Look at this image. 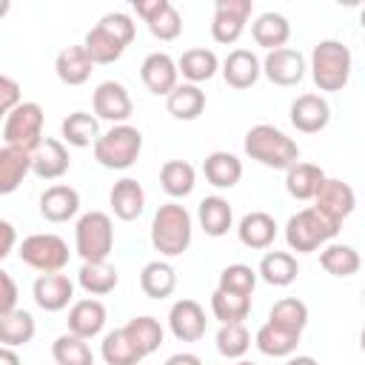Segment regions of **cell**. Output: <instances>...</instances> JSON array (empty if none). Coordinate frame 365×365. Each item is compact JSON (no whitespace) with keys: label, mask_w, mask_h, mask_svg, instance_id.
I'll use <instances>...</instances> for the list:
<instances>
[{"label":"cell","mask_w":365,"mask_h":365,"mask_svg":"<svg viewBox=\"0 0 365 365\" xmlns=\"http://www.w3.org/2000/svg\"><path fill=\"white\" fill-rule=\"evenodd\" d=\"M245 154L251 160H257L259 165L279 168V171L291 168L299 160L297 143L285 131H279V128H274L268 123H259V125L248 128V134H245Z\"/></svg>","instance_id":"cell-1"},{"label":"cell","mask_w":365,"mask_h":365,"mask_svg":"<svg viewBox=\"0 0 365 365\" xmlns=\"http://www.w3.org/2000/svg\"><path fill=\"white\" fill-rule=\"evenodd\" d=\"M354 57L342 40H319L311 51V77L319 91H342L351 80Z\"/></svg>","instance_id":"cell-2"},{"label":"cell","mask_w":365,"mask_h":365,"mask_svg":"<svg viewBox=\"0 0 365 365\" xmlns=\"http://www.w3.org/2000/svg\"><path fill=\"white\" fill-rule=\"evenodd\" d=\"M151 245L163 257H180L191 245V214L180 202H165L151 220Z\"/></svg>","instance_id":"cell-3"},{"label":"cell","mask_w":365,"mask_h":365,"mask_svg":"<svg viewBox=\"0 0 365 365\" xmlns=\"http://www.w3.org/2000/svg\"><path fill=\"white\" fill-rule=\"evenodd\" d=\"M91 148H94V160L103 168L125 171L137 163V157L143 151V134H140V128H134L128 123L111 125L106 134L97 137V143Z\"/></svg>","instance_id":"cell-4"},{"label":"cell","mask_w":365,"mask_h":365,"mask_svg":"<svg viewBox=\"0 0 365 365\" xmlns=\"http://www.w3.org/2000/svg\"><path fill=\"white\" fill-rule=\"evenodd\" d=\"M342 225L331 222L325 214H319L314 205L311 208H302L297 211L288 222H285V242L291 251L297 254H311L317 251L319 245L331 242L336 234H339Z\"/></svg>","instance_id":"cell-5"},{"label":"cell","mask_w":365,"mask_h":365,"mask_svg":"<svg viewBox=\"0 0 365 365\" xmlns=\"http://www.w3.org/2000/svg\"><path fill=\"white\" fill-rule=\"evenodd\" d=\"M114 248V222L106 211H88L77 220L74 251L83 262H106Z\"/></svg>","instance_id":"cell-6"},{"label":"cell","mask_w":365,"mask_h":365,"mask_svg":"<svg viewBox=\"0 0 365 365\" xmlns=\"http://www.w3.org/2000/svg\"><path fill=\"white\" fill-rule=\"evenodd\" d=\"M20 259L40 271V274H57L68 265V242L57 234H31L17 248Z\"/></svg>","instance_id":"cell-7"},{"label":"cell","mask_w":365,"mask_h":365,"mask_svg":"<svg viewBox=\"0 0 365 365\" xmlns=\"http://www.w3.org/2000/svg\"><path fill=\"white\" fill-rule=\"evenodd\" d=\"M3 140L6 145L23 148V151H34L43 143V108L40 103H20L3 125Z\"/></svg>","instance_id":"cell-8"},{"label":"cell","mask_w":365,"mask_h":365,"mask_svg":"<svg viewBox=\"0 0 365 365\" xmlns=\"http://www.w3.org/2000/svg\"><path fill=\"white\" fill-rule=\"evenodd\" d=\"M254 11L251 0H217L214 20H211V37L222 46H231L245 31V23Z\"/></svg>","instance_id":"cell-9"},{"label":"cell","mask_w":365,"mask_h":365,"mask_svg":"<svg viewBox=\"0 0 365 365\" xmlns=\"http://www.w3.org/2000/svg\"><path fill=\"white\" fill-rule=\"evenodd\" d=\"M314 208L319 214H325L331 222L342 225V220L351 217V211L356 208V194H354V188L348 182L334 180V177H325L322 185L314 194Z\"/></svg>","instance_id":"cell-10"},{"label":"cell","mask_w":365,"mask_h":365,"mask_svg":"<svg viewBox=\"0 0 365 365\" xmlns=\"http://www.w3.org/2000/svg\"><path fill=\"white\" fill-rule=\"evenodd\" d=\"M134 11L143 17L157 40H177L182 31V17L168 0H134Z\"/></svg>","instance_id":"cell-11"},{"label":"cell","mask_w":365,"mask_h":365,"mask_svg":"<svg viewBox=\"0 0 365 365\" xmlns=\"http://www.w3.org/2000/svg\"><path fill=\"white\" fill-rule=\"evenodd\" d=\"M91 106H94V114L97 120H108L114 125H123L131 111H134V103H131V94L123 83H114V80H106L94 88V97H91Z\"/></svg>","instance_id":"cell-12"},{"label":"cell","mask_w":365,"mask_h":365,"mask_svg":"<svg viewBox=\"0 0 365 365\" xmlns=\"http://www.w3.org/2000/svg\"><path fill=\"white\" fill-rule=\"evenodd\" d=\"M262 74L274 83V86H297L302 83L305 77V57L297 51V48H277V51H268L265 60L259 63Z\"/></svg>","instance_id":"cell-13"},{"label":"cell","mask_w":365,"mask_h":365,"mask_svg":"<svg viewBox=\"0 0 365 365\" xmlns=\"http://www.w3.org/2000/svg\"><path fill=\"white\" fill-rule=\"evenodd\" d=\"M31 297L34 302L48 311V314H57L63 308H68V302L74 299V282L68 279V274H40L31 285Z\"/></svg>","instance_id":"cell-14"},{"label":"cell","mask_w":365,"mask_h":365,"mask_svg":"<svg viewBox=\"0 0 365 365\" xmlns=\"http://www.w3.org/2000/svg\"><path fill=\"white\" fill-rule=\"evenodd\" d=\"M168 328L180 342H197L205 334V311L197 299H177L168 311Z\"/></svg>","instance_id":"cell-15"},{"label":"cell","mask_w":365,"mask_h":365,"mask_svg":"<svg viewBox=\"0 0 365 365\" xmlns=\"http://www.w3.org/2000/svg\"><path fill=\"white\" fill-rule=\"evenodd\" d=\"M140 77H143L145 88L157 97H168L177 88V80H180L177 63L165 51H151L140 66Z\"/></svg>","instance_id":"cell-16"},{"label":"cell","mask_w":365,"mask_h":365,"mask_svg":"<svg viewBox=\"0 0 365 365\" xmlns=\"http://www.w3.org/2000/svg\"><path fill=\"white\" fill-rule=\"evenodd\" d=\"M331 123V106L319 94H299L291 103V125L302 134H317Z\"/></svg>","instance_id":"cell-17"},{"label":"cell","mask_w":365,"mask_h":365,"mask_svg":"<svg viewBox=\"0 0 365 365\" xmlns=\"http://www.w3.org/2000/svg\"><path fill=\"white\" fill-rule=\"evenodd\" d=\"M71 168L68 148L63 140L46 137L34 151H31V174L40 180H60Z\"/></svg>","instance_id":"cell-18"},{"label":"cell","mask_w":365,"mask_h":365,"mask_svg":"<svg viewBox=\"0 0 365 365\" xmlns=\"http://www.w3.org/2000/svg\"><path fill=\"white\" fill-rule=\"evenodd\" d=\"M66 322H68V334H74V336L88 342L106 328V305L100 299H94V297L77 299V302H71Z\"/></svg>","instance_id":"cell-19"},{"label":"cell","mask_w":365,"mask_h":365,"mask_svg":"<svg viewBox=\"0 0 365 365\" xmlns=\"http://www.w3.org/2000/svg\"><path fill=\"white\" fill-rule=\"evenodd\" d=\"M259 74H262L259 60H257V54L248 51V48H234V51H228V57L222 60V80H225L231 88H237V91L251 88V86L259 80Z\"/></svg>","instance_id":"cell-20"},{"label":"cell","mask_w":365,"mask_h":365,"mask_svg":"<svg viewBox=\"0 0 365 365\" xmlns=\"http://www.w3.org/2000/svg\"><path fill=\"white\" fill-rule=\"evenodd\" d=\"M108 202H111V211H114L117 220L131 222L145 211V191L137 180L123 177V180L114 182V188L108 194Z\"/></svg>","instance_id":"cell-21"},{"label":"cell","mask_w":365,"mask_h":365,"mask_svg":"<svg viewBox=\"0 0 365 365\" xmlns=\"http://www.w3.org/2000/svg\"><path fill=\"white\" fill-rule=\"evenodd\" d=\"M77 211H80V194L71 185L57 182L40 194V214L48 222H68Z\"/></svg>","instance_id":"cell-22"},{"label":"cell","mask_w":365,"mask_h":365,"mask_svg":"<svg viewBox=\"0 0 365 365\" xmlns=\"http://www.w3.org/2000/svg\"><path fill=\"white\" fill-rule=\"evenodd\" d=\"M237 237L245 248H254V251H265L274 237H277V220L268 214V211H251L240 220L237 225Z\"/></svg>","instance_id":"cell-23"},{"label":"cell","mask_w":365,"mask_h":365,"mask_svg":"<svg viewBox=\"0 0 365 365\" xmlns=\"http://www.w3.org/2000/svg\"><path fill=\"white\" fill-rule=\"evenodd\" d=\"M251 34L257 46H262L265 51H277V48H285L291 37V23L279 11H265L251 23Z\"/></svg>","instance_id":"cell-24"},{"label":"cell","mask_w":365,"mask_h":365,"mask_svg":"<svg viewBox=\"0 0 365 365\" xmlns=\"http://www.w3.org/2000/svg\"><path fill=\"white\" fill-rule=\"evenodd\" d=\"M29 171H31V154L29 151L14 148V145L0 148V194L3 197L14 194Z\"/></svg>","instance_id":"cell-25"},{"label":"cell","mask_w":365,"mask_h":365,"mask_svg":"<svg viewBox=\"0 0 365 365\" xmlns=\"http://www.w3.org/2000/svg\"><path fill=\"white\" fill-rule=\"evenodd\" d=\"M54 71H57L60 83H66V86H83L91 77L94 63L88 60V54H86L83 46H66L57 54V60H54Z\"/></svg>","instance_id":"cell-26"},{"label":"cell","mask_w":365,"mask_h":365,"mask_svg":"<svg viewBox=\"0 0 365 365\" xmlns=\"http://www.w3.org/2000/svg\"><path fill=\"white\" fill-rule=\"evenodd\" d=\"M202 174L214 188H234L242 180V163L231 151H211L202 163Z\"/></svg>","instance_id":"cell-27"},{"label":"cell","mask_w":365,"mask_h":365,"mask_svg":"<svg viewBox=\"0 0 365 365\" xmlns=\"http://www.w3.org/2000/svg\"><path fill=\"white\" fill-rule=\"evenodd\" d=\"M197 220H200V228L208 234V237H225L231 222H234V211L228 205L225 197H205L200 200L197 205Z\"/></svg>","instance_id":"cell-28"},{"label":"cell","mask_w":365,"mask_h":365,"mask_svg":"<svg viewBox=\"0 0 365 365\" xmlns=\"http://www.w3.org/2000/svg\"><path fill=\"white\" fill-rule=\"evenodd\" d=\"M299 274V265H297V257L288 254V251H268L262 259H259V268H257V277L265 279L268 285L274 288H285L297 279Z\"/></svg>","instance_id":"cell-29"},{"label":"cell","mask_w":365,"mask_h":365,"mask_svg":"<svg viewBox=\"0 0 365 365\" xmlns=\"http://www.w3.org/2000/svg\"><path fill=\"white\" fill-rule=\"evenodd\" d=\"M140 288L148 299H165L177 288V271L165 259H154L140 271Z\"/></svg>","instance_id":"cell-30"},{"label":"cell","mask_w":365,"mask_h":365,"mask_svg":"<svg viewBox=\"0 0 365 365\" xmlns=\"http://www.w3.org/2000/svg\"><path fill=\"white\" fill-rule=\"evenodd\" d=\"M322 180H325V171L314 163H299L297 160L291 168H285V191L294 200H314Z\"/></svg>","instance_id":"cell-31"},{"label":"cell","mask_w":365,"mask_h":365,"mask_svg":"<svg viewBox=\"0 0 365 365\" xmlns=\"http://www.w3.org/2000/svg\"><path fill=\"white\" fill-rule=\"evenodd\" d=\"M217 68H220V60L211 48H188L177 60V74H182L191 86H200V83L211 80L217 74Z\"/></svg>","instance_id":"cell-32"},{"label":"cell","mask_w":365,"mask_h":365,"mask_svg":"<svg viewBox=\"0 0 365 365\" xmlns=\"http://www.w3.org/2000/svg\"><path fill=\"white\" fill-rule=\"evenodd\" d=\"M165 108L177 120H197L205 111V91L191 83H177V88L165 97Z\"/></svg>","instance_id":"cell-33"},{"label":"cell","mask_w":365,"mask_h":365,"mask_svg":"<svg viewBox=\"0 0 365 365\" xmlns=\"http://www.w3.org/2000/svg\"><path fill=\"white\" fill-rule=\"evenodd\" d=\"M34 331H37L34 317L23 308H14L0 317V345H6V348L29 345L34 339Z\"/></svg>","instance_id":"cell-34"},{"label":"cell","mask_w":365,"mask_h":365,"mask_svg":"<svg viewBox=\"0 0 365 365\" xmlns=\"http://www.w3.org/2000/svg\"><path fill=\"white\" fill-rule=\"evenodd\" d=\"M160 185H163V191L168 194V197H188L191 191H194V185H197V171H194V165L191 163H185V160H168V163H163V168H160Z\"/></svg>","instance_id":"cell-35"},{"label":"cell","mask_w":365,"mask_h":365,"mask_svg":"<svg viewBox=\"0 0 365 365\" xmlns=\"http://www.w3.org/2000/svg\"><path fill=\"white\" fill-rule=\"evenodd\" d=\"M77 282L88 297H106L117 288L120 277L117 268L108 262H83V268L77 271Z\"/></svg>","instance_id":"cell-36"},{"label":"cell","mask_w":365,"mask_h":365,"mask_svg":"<svg viewBox=\"0 0 365 365\" xmlns=\"http://www.w3.org/2000/svg\"><path fill=\"white\" fill-rule=\"evenodd\" d=\"M60 134L68 145L74 148H86V145H94L97 137H100V123L94 114L88 111H74L68 114L63 123H60Z\"/></svg>","instance_id":"cell-37"},{"label":"cell","mask_w":365,"mask_h":365,"mask_svg":"<svg viewBox=\"0 0 365 365\" xmlns=\"http://www.w3.org/2000/svg\"><path fill=\"white\" fill-rule=\"evenodd\" d=\"M123 331H125V336L131 339V345H134L143 356L154 354V351L163 345V325H160L154 317H134V319H128V322L123 325Z\"/></svg>","instance_id":"cell-38"},{"label":"cell","mask_w":365,"mask_h":365,"mask_svg":"<svg viewBox=\"0 0 365 365\" xmlns=\"http://www.w3.org/2000/svg\"><path fill=\"white\" fill-rule=\"evenodd\" d=\"M319 265L331 274V277H354L362 265L359 254L354 245H342V242H331L322 248L319 254Z\"/></svg>","instance_id":"cell-39"},{"label":"cell","mask_w":365,"mask_h":365,"mask_svg":"<svg viewBox=\"0 0 365 365\" xmlns=\"http://www.w3.org/2000/svg\"><path fill=\"white\" fill-rule=\"evenodd\" d=\"M268 322L282 328V331L302 334V328L308 325V305L297 297H282V299L274 302V308L268 314Z\"/></svg>","instance_id":"cell-40"},{"label":"cell","mask_w":365,"mask_h":365,"mask_svg":"<svg viewBox=\"0 0 365 365\" xmlns=\"http://www.w3.org/2000/svg\"><path fill=\"white\" fill-rule=\"evenodd\" d=\"M83 48H86V54H88V60H91L94 66H108V63L120 60L123 51H125V46H123L120 40H114V37H111L106 29H100V26H94V29L86 34Z\"/></svg>","instance_id":"cell-41"},{"label":"cell","mask_w":365,"mask_h":365,"mask_svg":"<svg viewBox=\"0 0 365 365\" xmlns=\"http://www.w3.org/2000/svg\"><path fill=\"white\" fill-rule=\"evenodd\" d=\"M254 345L259 348V354L265 356H291L299 345V334H291V331H282L271 322H265L257 336H254Z\"/></svg>","instance_id":"cell-42"},{"label":"cell","mask_w":365,"mask_h":365,"mask_svg":"<svg viewBox=\"0 0 365 365\" xmlns=\"http://www.w3.org/2000/svg\"><path fill=\"white\" fill-rule=\"evenodd\" d=\"M100 354L106 359V365H140L145 356L131 345V339L125 336L123 328H114L103 336V345H100Z\"/></svg>","instance_id":"cell-43"},{"label":"cell","mask_w":365,"mask_h":365,"mask_svg":"<svg viewBox=\"0 0 365 365\" xmlns=\"http://www.w3.org/2000/svg\"><path fill=\"white\" fill-rule=\"evenodd\" d=\"M211 314L220 319V325L242 322L251 314V297H240V294H228L217 288L211 294Z\"/></svg>","instance_id":"cell-44"},{"label":"cell","mask_w":365,"mask_h":365,"mask_svg":"<svg viewBox=\"0 0 365 365\" xmlns=\"http://www.w3.org/2000/svg\"><path fill=\"white\" fill-rule=\"evenodd\" d=\"M51 356L57 365H94V354L86 339L74 334H63L51 345Z\"/></svg>","instance_id":"cell-45"},{"label":"cell","mask_w":365,"mask_h":365,"mask_svg":"<svg viewBox=\"0 0 365 365\" xmlns=\"http://www.w3.org/2000/svg\"><path fill=\"white\" fill-rule=\"evenodd\" d=\"M251 348V334L242 322H228V325H220L217 331V351L225 356V359H242Z\"/></svg>","instance_id":"cell-46"},{"label":"cell","mask_w":365,"mask_h":365,"mask_svg":"<svg viewBox=\"0 0 365 365\" xmlns=\"http://www.w3.org/2000/svg\"><path fill=\"white\" fill-rule=\"evenodd\" d=\"M220 291H228V294H240V297H251L254 288H257V271L251 265H242V262H234V265H225L220 271Z\"/></svg>","instance_id":"cell-47"},{"label":"cell","mask_w":365,"mask_h":365,"mask_svg":"<svg viewBox=\"0 0 365 365\" xmlns=\"http://www.w3.org/2000/svg\"><path fill=\"white\" fill-rule=\"evenodd\" d=\"M97 26L106 29L114 40H120L125 48H128V46L134 43V37H137V26H134V20H131L128 14H123V11H108V14H103Z\"/></svg>","instance_id":"cell-48"},{"label":"cell","mask_w":365,"mask_h":365,"mask_svg":"<svg viewBox=\"0 0 365 365\" xmlns=\"http://www.w3.org/2000/svg\"><path fill=\"white\" fill-rule=\"evenodd\" d=\"M20 83L0 74V120H6L17 106H20Z\"/></svg>","instance_id":"cell-49"},{"label":"cell","mask_w":365,"mask_h":365,"mask_svg":"<svg viewBox=\"0 0 365 365\" xmlns=\"http://www.w3.org/2000/svg\"><path fill=\"white\" fill-rule=\"evenodd\" d=\"M17 308V282L9 271L0 268V317Z\"/></svg>","instance_id":"cell-50"},{"label":"cell","mask_w":365,"mask_h":365,"mask_svg":"<svg viewBox=\"0 0 365 365\" xmlns=\"http://www.w3.org/2000/svg\"><path fill=\"white\" fill-rule=\"evenodd\" d=\"M14 245H17V231H14V225H11L9 220H0V262L14 251Z\"/></svg>","instance_id":"cell-51"},{"label":"cell","mask_w":365,"mask_h":365,"mask_svg":"<svg viewBox=\"0 0 365 365\" xmlns=\"http://www.w3.org/2000/svg\"><path fill=\"white\" fill-rule=\"evenodd\" d=\"M165 365H202V359L197 354H191V351H180V354H171L165 359Z\"/></svg>","instance_id":"cell-52"},{"label":"cell","mask_w":365,"mask_h":365,"mask_svg":"<svg viewBox=\"0 0 365 365\" xmlns=\"http://www.w3.org/2000/svg\"><path fill=\"white\" fill-rule=\"evenodd\" d=\"M0 365H20V356H17V351H14V348H6V345H0Z\"/></svg>","instance_id":"cell-53"},{"label":"cell","mask_w":365,"mask_h":365,"mask_svg":"<svg viewBox=\"0 0 365 365\" xmlns=\"http://www.w3.org/2000/svg\"><path fill=\"white\" fill-rule=\"evenodd\" d=\"M285 365H319V362L314 356H288Z\"/></svg>","instance_id":"cell-54"},{"label":"cell","mask_w":365,"mask_h":365,"mask_svg":"<svg viewBox=\"0 0 365 365\" xmlns=\"http://www.w3.org/2000/svg\"><path fill=\"white\" fill-rule=\"evenodd\" d=\"M9 9H11V3H9V0H0V17H6Z\"/></svg>","instance_id":"cell-55"},{"label":"cell","mask_w":365,"mask_h":365,"mask_svg":"<svg viewBox=\"0 0 365 365\" xmlns=\"http://www.w3.org/2000/svg\"><path fill=\"white\" fill-rule=\"evenodd\" d=\"M234 365H254V362H248V359H237Z\"/></svg>","instance_id":"cell-56"}]
</instances>
